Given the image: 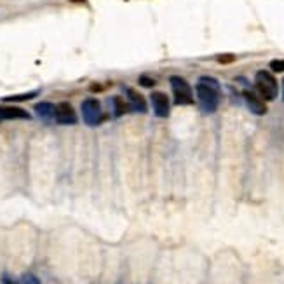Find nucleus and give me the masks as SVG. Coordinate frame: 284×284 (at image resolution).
Returning a JSON list of instances; mask_svg holds the SVG:
<instances>
[{"instance_id": "1", "label": "nucleus", "mask_w": 284, "mask_h": 284, "mask_svg": "<svg viewBox=\"0 0 284 284\" xmlns=\"http://www.w3.org/2000/svg\"><path fill=\"white\" fill-rule=\"evenodd\" d=\"M196 91L200 108L208 113L216 112L218 103H220V84L211 77H200V80L196 86Z\"/></svg>"}, {"instance_id": "2", "label": "nucleus", "mask_w": 284, "mask_h": 284, "mask_svg": "<svg viewBox=\"0 0 284 284\" xmlns=\"http://www.w3.org/2000/svg\"><path fill=\"white\" fill-rule=\"evenodd\" d=\"M255 86L256 91L263 98L265 101H272L277 96V80L274 75L267 70H260L255 77Z\"/></svg>"}, {"instance_id": "3", "label": "nucleus", "mask_w": 284, "mask_h": 284, "mask_svg": "<svg viewBox=\"0 0 284 284\" xmlns=\"http://www.w3.org/2000/svg\"><path fill=\"white\" fill-rule=\"evenodd\" d=\"M80 112H82V117H84L87 126H98V124H101L105 119L103 112H101L100 101L94 100V98H87V100L82 101Z\"/></svg>"}, {"instance_id": "4", "label": "nucleus", "mask_w": 284, "mask_h": 284, "mask_svg": "<svg viewBox=\"0 0 284 284\" xmlns=\"http://www.w3.org/2000/svg\"><path fill=\"white\" fill-rule=\"evenodd\" d=\"M171 82L173 92H175V103L176 105H192L194 103V96H192V89L188 86V82L183 79V77L173 75L169 79Z\"/></svg>"}, {"instance_id": "5", "label": "nucleus", "mask_w": 284, "mask_h": 284, "mask_svg": "<svg viewBox=\"0 0 284 284\" xmlns=\"http://www.w3.org/2000/svg\"><path fill=\"white\" fill-rule=\"evenodd\" d=\"M54 119L58 124L61 126H73L77 124V113L73 110V107L66 101L56 105V112H54Z\"/></svg>"}, {"instance_id": "6", "label": "nucleus", "mask_w": 284, "mask_h": 284, "mask_svg": "<svg viewBox=\"0 0 284 284\" xmlns=\"http://www.w3.org/2000/svg\"><path fill=\"white\" fill-rule=\"evenodd\" d=\"M150 101H152L153 112L157 117H168L171 112V105H169V98L164 92H152L150 94Z\"/></svg>"}, {"instance_id": "7", "label": "nucleus", "mask_w": 284, "mask_h": 284, "mask_svg": "<svg viewBox=\"0 0 284 284\" xmlns=\"http://www.w3.org/2000/svg\"><path fill=\"white\" fill-rule=\"evenodd\" d=\"M244 100L253 113H256V115H265L267 113V107H265V101L260 94H256L253 91H244Z\"/></svg>"}, {"instance_id": "8", "label": "nucleus", "mask_w": 284, "mask_h": 284, "mask_svg": "<svg viewBox=\"0 0 284 284\" xmlns=\"http://www.w3.org/2000/svg\"><path fill=\"white\" fill-rule=\"evenodd\" d=\"M14 119H30V113L20 107H0V120H14Z\"/></svg>"}, {"instance_id": "9", "label": "nucleus", "mask_w": 284, "mask_h": 284, "mask_svg": "<svg viewBox=\"0 0 284 284\" xmlns=\"http://www.w3.org/2000/svg\"><path fill=\"white\" fill-rule=\"evenodd\" d=\"M54 112H56V107H54L52 103H47V101L35 105V113L42 120H45V122H49V120L54 119Z\"/></svg>"}, {"instance_id": "10", "label": "nucleus", "mask_w": 284, "mask_h": 284, "mask_svg": "<svg viewBox=\"0 0 284 284\" xmlns=\"http://www.w3.org/2000/svg\"><path fill=\"white\" fill-rule=\"evenodd\" d=\"M128 98L129 101H131V107L134 108V110H138V112H147V101H145V98L141 96L140 92L134 91V89H128Z\"/></svg>"}, {"instance_id": "11", "label": "nucleus", "mask_w": 284, "mask_h": 284, "mask_svg": "<svg viewBox=\"0 0 284 284\" xmlns=\"http://www.w3.org/2000/svg\"><path fill=\"white\" fill-rule=\"evenodd\" d=\"M39 94V91H30L24 92V94H14V96H7L4 98V101H9V103H14V101H30Z\"/></svg>"}, {"instance_id": "12", "label": "nucleus", "mask_w": 284, "mask_h": 284, "mask_svg": "<svg viewBox=\"0 0 284 284\" xmlns=\"http://www.w3.org/2000/svg\"><path fill=\"white\" fill-rule=\"evenodd\" d=\"M112 103H113V110H115V117H120V115H124L126 112H129V108H128V105L124 103V101L120 100L119 96H115L112 100Z\"/></svg>"}, {"instance_id": "13", "label": "nucleus", "mask_w": 284, "mask_h": 284, "mask_svg": "<svg viewBox=\"0 0 284 284\" xmlns=\"http://www.w3.org/2000/svg\"><path fill=\"white\" fill-rule=\"evenodd\" d=\"M270 68H272L276 73L284 72V60H274V61H270Z\"/></svg>"}, {"instance_id": "14", "label": "nucleus", "mask_w": 284, "mask_h": 284, "mask_svg": "<svg viewBox=\"0 0 284 284\" xmlns=\"http://www.w3.org/2000/svg\"><path fill=\"white\" fill-rule=\"evenodd\" d=\"M153 84H155V80L150 79V77H147V75L140 77V86H143V87H152Z\"/></svg>"}, {"instance_id": "15", "label": "nucleus", "mask_w": 284, "mask_h": 284, "mask_svg": "<svg viewBox=\"0 0 284 284\" xmlns=\"http://www.w3.org/2000/svg\"><path fill=\"white\" fill-rule=\"evenodd\" d=\"M234 60H236V56H234V54H221V56H218V63H221V65L232 63Z\"/></svg>"}, {"instance_id": "16", "label": "nucleus", "mask_w": 284, "mask_h": 284, "mask_svg": "<svg viewBox=\"0 0 284 284\" xmlns=\"http://www.w3.org/2000/svg\"><path fill=\"white\" fill-rule=\"evenodd\" d=\"M23 284H40V281L37 279L35 276H32V274H24L23 276V281H21Z\"/></svg>"}, {"instance_id": "17", "label": "nucleus", "mask_w": 284, "mask_h": 284, "mask_svg": "<svg viewBox=\"0 0 284 284\" xmlns=\"http://www.w3.org/2000/svg\"><path fill=\"white\" fill-rule=\"evenodd\" d=\"M4 284H16V283H12V281H9V279H5V281H4Z\"/></svg>"}, {"instance_id": "18", "label": "nucleus", "mask_w": 284, "mask_h": 284, "mask_svg": "<svg viewBox=\"0 0 284 284\" xmlns=\"http://www.w3.org/2000/svg\"><path fill=\"white\" fill-rule=\"evenodd\" d=\"M283 98H284V80H283Z\"/></svg>"}]
</instances>
